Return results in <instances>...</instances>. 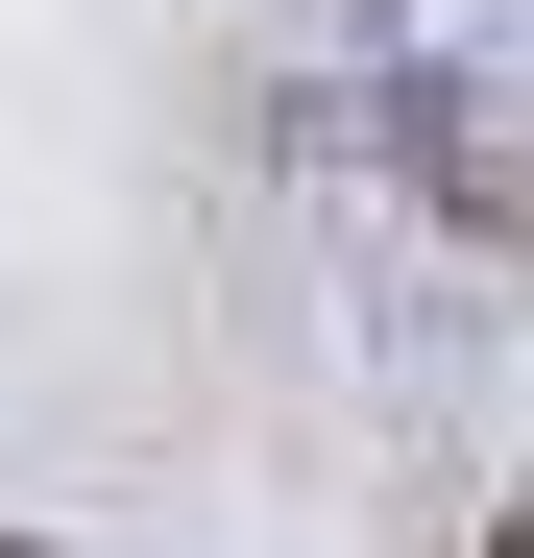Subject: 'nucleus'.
I'll return each mask as SVG.
<instances>
[{
	"instance_id": "1",
	"label": "nucleus",
	"mask_w": 534,
	"mask_h": 558,
	"mask_svg": "<svg viewBox=\"0 0 534 558\" xmlns=\"http://www.w3.org/2000/svg\"><path fill=\"white\" fill-rule=\"evenodd\" d=\"M0 558H25V534H0Z\"/></svg>"
}]
</instances>
